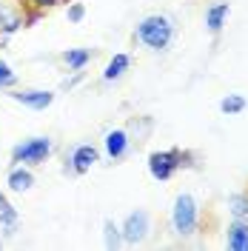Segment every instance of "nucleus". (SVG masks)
<instances>
[{"label":"nucleus","mask_w":248,"mask_h":251,"mask_svg":"<svg viewBox=\"0 0 248 251\" xmlns=\"http://www.w3.org/2000/svg\"><path fill=\"white\" fill-rule=\"evenodd\" d=\"M137 34H140V40H143L146 46L166 49L169 46V40H171V34H174V26H171L169 17L151 15V17H146V20H140Z\"/></svg>","instance_id":"f257e3e1"},{"label":"nucleus","mask_w":248,"mask_h":251,"mask_svg":"<svg viewBox=\"0 0 248 251\" xmlns=\"http://www.w3.org/2000/svg\"><path fill=\"white\" fill-rule=\"evenodd\" d=\"M174 228L177 234H191L197 228V203L191 194H180L177 203H174Z\"/></svg>","instance_id":"f03ea898"},{"label":"nucleus","mask_w":248,"mask_h":251,"mask_svg":"<svg viewBox=\"0 0 248 251\" xmlns=\"http://www.w3.org/2000/svg\"><path fill=\"white\" fill-rule=\"evenodd\" d=\"M49 151H51V143L46 137H34V140H26L20 146H15L12 154H15V163H43Z\"/></svg>","instance_id":"7ed1b4c3"},{"label":"nucleus","mask_w":248,"mask_h":251,"mask_svg":"<svg viewBox=\"0 0 248 251\" xmlns=\"http://www.w3.org/2000/svg\"><path fill=\"white\" fill-rule=\"evenodd\" d=\"M177 160H180L177 151H157V154L149 157V172H151L154 180H169L171 174H174V169L180 166Z\"/></svg>","instance_id":"20e7f679"},{"label":"nucleus","mask_w":248,"mask_h":251,"mask_svg":"<svg viewBox=\"0 0 248 251\" xmlns=\"http://www.w3.org/2000/svg\"><path fill=\"white\" fill-rule=\"evenodd\" d=\"M146 234H149V214H146V211L128 214V220H125V226H123V240L125 243H140Z\"/></svg>","instance_id":"39448f33"},{"label":"nucleus","mask_w":248,"mask_h":251,"mask_svg":"<svg viewBox=\"0 0 248 251\" xmlns=\"http://www.w3.org/2000/svg\"><path fill=\"white\" fill-rule=\"evenodd\" d=\"M12 100H17V103H23V106H29V109L40 111V109H46V106H51L54 94L51 92H15Z\"/></svg>","instance_id":"423d86ee"},{"label":"nucleus","mask_w":248,"mask_h":251,"mask_svg":"<svg viewBox=\"0 0 248 251\" xmlns=\"http://www.w3.org/2000/svg\"><path fill=\"white\" fill-rule=\"evenodd\" d=\"M94 163H97V149L94 146H80V149H74V154H72L74 172H89Z\"/></svg>","instance_id":"0eeeda50"},{"label":"nucleus","mask_w":248,"mask_h":251,"mask_svg":"<svg viewBox=\"0 0 248 251\" xmlns=\"http://www.w3.org/2000/svg\"><path fill=\"white\" fill-rule=\"evenodd\" d=\"M228 249L248 251V226L246 223H234L231 228H228Z\"/></svg>","instance_id":"6e6552de"},{"label":"nucleus","mask_w":248,"mask_h":251,"mask_svg":"<svg viewBox=\"0 0 248 251\" xmlns=\"http://www.w3.org/2000/svg\"><path fill=\"white\" fill-rule=\"evenodd\" d=\"M125 146H128V137H125V131H109L106 134V151H109V157H123V151H125Z\"/></svg>","instance_id":"1a4fd4ad"},{"label":"nucleus","mask_w":248,"mask_h":251,"mask_svg":"<svg viewBox=\"0 0 248 251\" xmlns=\"http://www.w3.org/2000/svg\"><path fill=\"white\" fill-rule=\"evenodd\" d=\"M225 17H228V3H217V6H211V9L205 12V26L211 31H220Z\"/></svg>","instance_id":"9d476101"},{"label":"nucleus","mask_w":248,"mask_h":251,"mask_svg":"<svg viewBox=\"0 0 248 251\" xmlns=\"http://www.w3.org/2000/svg\"><path fill=\"white\" fill-rule=\"evenodd\" d=\"M31 183H34V177L26 169H15V172L9 174V188L12 191H29Z\"/></svg>","instance_id":"9b49d317"},{"label":"nucleus","mask_w":248,"mask_h":251,"mask_svg":"<svg viewBox=\"0 0 248 251\" xmlns=\"http://www.w3.org/2000/svg\"><path fill=\"white\" fill-rule=\"evenodd\" d=\"M125 69H128V54H117V57H114L109 66H106L103 77H106V80H117V77L125 72Z\"/></svg>","instance_id":"f8f14e48"},{"label":"nucleus","mask_w":248,"mask_h":251,"mask_svg":"<svg viewBox=\"0 0 248 251\" xmlns=\"http://www.w3.org/2000/svg\"><path fill=\"white\" fill-rule=\"evenodd\" d=\"M228 208L237 220H248V197L246 194H234L228 197Z\"/></svg>","instance_id":"ddd939ff"},{"label":"nucleus","mask_w":248,"mask_h":251,"mask_svg":"<svg viewBox=\"0 0 248 251\" xmlns=\"http://www.w3.org/2000/svg\"><path fill=\"white\" fill-rule=\"evenodd\" d=\"M220 109H223V114H240V111L246 109V97H240V94H228V97H223Z\"/></svg>","instance_id":"4468645a"},{"label":"nucleus","mask_w":248,"mask_h":251,"mask_svg":"<svg viewBox=\"0 0 248 251\" xmlns=\"http://www.w3.org/2000/svg\"><path fill=\"white\" fill-rule=\"evenodd\" d=\"M66 63H69V69H83L89 63V51L86 49H69L66 51Z\"/></svg>","instance_id":"2eb2a0df"},{"label":"nucleus","mask_w":248,"mask_h":251,"mask_svg":"<svg viewBox=\"0 0 248 251\" xmlns=\"http://www.w3.org/2000/svg\"><path fill=\"white\" fill-rule=\"evenodd\" d=\"M17 223V211L12 208V203L0 194V226H15Z\"/></svg>","instance_id":"dca6fc26"},{"label":"nucleus","mask_w":248,"mask_h":251,"mask_svg":"<svg viewBox=\"0 0 248 251\" xmlns=\"http://www.w3.org/2000/svg\"><path fill=\"white\" fill-rule=\"evenodd\" d=\"M0 26H3V31H15L20 26V17H15L9 9H0Z\"/></svg>","instance_id":"f3484780"},{"label":"nucleus","mask_w":248,"mask_h":251,"mask_svg":"<svg viewBox=\"0 0 248 251\" xmlns=\"http://www.w3.org/2000/svg\"><path fill=\"white\" fill-rule=\"evenodd\" d=\"M106 246H109V249H117V246H120V228H117L111 220H106Z\"/></svg>","instance_id":"a211bd4d"},{"label":"nucleus","mask_w":248,"mask_h":251,"mask_svg":"<svg viewBox=\"0 0 248 251\" xmlns=\"http://www.w3.org/2000/svg\"><path fill=\"white\" fill-rule=\"evenodd\" d=\"M15 80H17V75L6 66V63H0V89L3 86H15Z\"/></svg>","instance_id":"6ab92c4d"},{"label":"nucleus","mask_w":248,"mask_h":251,"mask_svg":"<svg viewBox=\"0 0 248 251\" xmlns=\"http://www.w3.org/2000/svg\"><path fill=\"white\" fill-rule=\"evenodd\" d=\"M80 17H83V6H72V9H69V20H74V23H77Z\"/></svg>","instance_id":"aec40b11"},{"label":"nucleus","mask_w":248,"mask_h":251,"mask_svg":"<svg viewBox=\"0 0 248 251\" xmlns=\"http://www.w3.org/2000/svg\"><path fill=\"white\" fill-rule=\"evenodd\" d=\"M31 3H37V6H51V3H57V0H31Z\"/></svg>","instance_id":"412c9836"}]
</instances>
